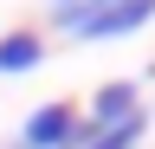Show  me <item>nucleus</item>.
Instances as JSON below:
<instances>
[{
  "mask_svg": "<svg viewBox=\"0 0 155 149\" xmlns=\"http://www.w3.org/2000/svg\"><path fill=\"white\" fill-rule=\"evenodd\" d=\"M149 71H155V65H149Z\"/></svg>",
  "mask_w": 155,
  "mask_h": 149,
  "instance_id": "obj_8",
  "label": "nucleus"
},
{
  "mask_svg": "<svg viewBox=\"0 0 155 149\" xmlns=\"http://www.w3.org/2000/svg\"><path fill=\"white\" fill-rule=\"evenodd\" d=\"M136 110H142V91H136V78H110V84H97L91 91V130H116V123H129Z\"/></svg>",
  "mask_w": 155,
  "mask_h": 149,
  "instance_id": "obj_3",
  "label": "nucleus"
},
{
  "mask_svg": "<svg viewBox=\"0 0 155 149\" xmlns=\"http://www.w3.org/2000/svg\"><path fill=\"white\" fill-rule=\"evenodd\" d=\"M84 7H110V0H84Z\"/></svg>",
  "mask_w": 155,
  "mask_h": 149,
  "instance_id": "obj_6",
  "label": "nucleus"
},
{
  "mask_svg": "<svg viewBox=\"0 0 155 149\" xmlns=\"http://www.w3.org/2000/svg\"><path fill=\"white\" fill-rule=\"evenodd\" d=\"M45 59V39L39 32H7L0 39V78H19V71H32Z\"/></svg>",
  "mask_w": 155,
  "mask_h": 149,
  "instance_id": "obj_4",
  "label": "nucleus"
},
{
  "mask_svg": "<svg viewBox=\"0 0 155 149\" xmlns=\"http://www.w3.org/2000/svg\"><path fill=\"white\" fill-rule=\"evenodd\" d=\"M155 20V0H110V7H58L52 26L71 32V39H129V32H142Z\"/></svg>",
  "mask_w": 155,
  "mask_h": 149,
  "instance_id": "obj_1",
  "label": "nucleus"
},
{
  "mask_svg": "<svg viewBox=\"0 0 155 149\" xmlns=\"http://www.w3.org/2000/svg\"><path fill=\"white\" fill-rule=\"evenodd\" d=\"M58 7H78V0H58Z\"/></svg>",
  "mask_w": 155,
  "mask_h": 149,
  "instance_id": "obj_7",
  "label": "nucleus"
},
{
  "mask_svg": "<svg viewBox=\"0 0 155 149\" xmlns=\"http://www.w3.org/2000/svg\"><path fill=\"white\" fill-rule=\"evenodd\" d=\"M97 130L78 117V110L65 104V97H52V104H39L26 123H19V136L7 143V149H78V143H91Z\"/></svg>",
  "mask_w": 155,
  "mask_h": 149,
  "instance_id": "obj_2",
  "label": "nucleus"
},
{
  "mask_svg": "<svg viewBox=\"0 0 155 149\" xmlns=\"http://www.w3.org/2000/svg\"><path fill=\"white\" fill-rule=\"evenodd\" d=\"M142 130H149V110H136L129 123H116V130H97L91 143H78V149H136L142 143Z\"/></svg>",
  "mask_w": 155,
  "mask_h": 149,
  "instance_id": "obj_5",
  "label": "nucleus"
}]
</instances>
